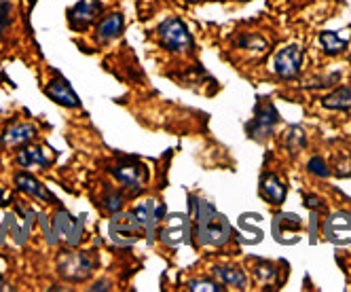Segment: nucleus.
I'll list each match as a JSON object with an SVG mask.
<instances>
[{"mask_svg":"<svg viewBox=\"0 0 351 292\" xmlns=\"http://www.w3.org/2000/svg\"><path fill=\"white\" fill-rule=\"evenodd\" d=\"M256 276L265 282V284H275L278 282V269L271 263H256Z\"/></svg>","mask_w":351,"mask_h":292,"instance_id":"28","label":"nucleus"},{"mask_svg":"<svg viewBox=\"0 0 351 292\" xmlns=\"http://www.w3.org/2000/svg\"><path fill=\"white\" fill-rule=\"evenodd\" d=\"M256 45L263 47V49H267V40L261 38V36H256V34H243V36L237 40V47H241V49H254Z\"/></svg>","mask_w":351,"mask_h":292,"instance_id":"31","label":"nucleus"},{"mask_svg":"<svg viewBox=\"0 0 351 292\" xmlns=\"http://www.w3.org/2000/svg\"><path fill=\"white\" fill-rule=\"evenodd\" d=\"M102 3L99 0H81L68 11V21L72 30H85L89 28V23L102 13Z\"/></svg>","mask_w":351,"mask_h":292,"instance_id":"13","label":"nucleus"},{"mask_svg":"<svg viewBox=\"0 0 351 292\" xmlns=\"http://www.w3.org/2000/svg\"><path fill=\"white\" fill-rule=\"evenodd\" d=\"M123 193L119 188H106L104 195H102V208L110 214L119 212L123 208Z\"/></svg>","mask_w":351,"mask_h":292,"instance_id":"24","label":"nucleus"},{"mask_svg":"<svg viewBox=\"0 0 351 292\" xmlns=\"http://www.w3.org/2000/svg\"><path fill=\"white\" fill-rule=\"evenodd\" d=\"M324 235L335 246H351V214L345 210L332 212L324 221Z\"/></svg>","mask_w":351,"mask_h":292,"instance_id":"11","label":"nucleus"},{"mask_svg":"<svg viewBox=\"0 0 351 292\" xmlns=\"http://www.w3.org/2000/svg\"><path fill=\"white\" fill-rule=\"evenodd\" d=\"M36 138V127L32 123H15L0 134V144L5 149H21Z\"/></svg>","mask_w":351,"mask_h":292,"instance_id":"15","label":"nucleus"},{"mask_svg":"<svg viewBox=\"0 0 351 292\" xmlns=\"http://www.w3.org/2000/svg\"><path fill=\"white\" fill-rule=\"evenodd\" d=\"M36 216H38V223H40V227H43V233H45L47 243H49V246H58V243H60V237H58V233H56V229H53V225H51V218H49L47 214H43V212H38Z\"/></svg>","mask_w":351,"mask_h":292,"instance_id":"25","label":"nucleus"},{"mask_svg":"<svg viewBox=\"0 0 351 292\" xmlns=\"http://www.w3.org/2000/svg\"><path fill=\"white\" fill-rule=\"evenodd\" d=\"M17 165L21 167H40V169H47L51 165V157L47 155V151L43 146H23V149L17 153Z\"/></svg>","mask_w":351,"mask_h":292,"instance_id":"19","label":"nucleus"},{"mask_svg":"<svg viewBox=\"0 0 351 292\" xmlns=\"http://www.w3.org/2000/svg\"><path fill=\"white\" fill-rule=\"evenodd\" d=\"M261 195L269 202V204H275L280 206L286 202V195H288V186L275 176V174H265L263 180H261Z\"/></svg>","mask_w":351,"mask_h":292,"instance_id":"18","label":"nucleus"},{"mask_svg":"<svg viewBox=\"0 0 351 292\" xmlns=\"http://www.w3.org/2000/svg\"><path fill=\"white\" fill-rule=\"evenodd\" d=\"M3 288H5V286H3V282H0V290H3Z\"/></svg>","mask_w":351,"mask_h":292,"instance_id":"37","label":"nucleus"},{"mask_svg":"<svg viewBox=\"0 0 351 292\" xmlns=\"http://www.w3.org/2000/svg\"><path fill=\"white\" fill-rule=\"evenodd\" d=\"M89 290H91V292H95V290H110V282H108V280H104V282H95L93 286H89Z\"/></svg>","mask_w":351,"mask_h":292,"instance_id":"34","label":"nucleus"},{"mask_svg":"<svg viewBox=\"0 0 351 292\" xmlns=\"http://www.w3.org/2000/svg\"><path fill=\"white\" fill-rule=\"evenodd\" d=\"M144 235V229L140 225V221L134 216V212H114L110 223H108V237L112 243L121 248H132L140 241V237Z\"/></svg>","mask_w":351,"mask_h":292,"instance_id":"3","label":"nucleus"},{"mask_svg":"<svg viewBox=\"0 0 351 292\" xmlns=\"http://www.w3.org/2000/svg\"><path fill=\"white\" fill-rule=\"evenodd\" d=\"M5 225H7L9 237L15 241V246H26V241L30 239L32 231L26 225H23L21 216L15 214V212H7L5 214Z\"/></svg>","mask_w":351,"mask_h":292,"instance_id":"21","label":"nucleus"},{"mask_svg":"<svg viewBox=\"0 0 351 292\" xmlns=\"http://www.w3.org/2000/svg\"><path fill=\"white\" fill-rule=\"evenodd\" d=\"M7 237H9V231H7V225H5V218L0 221V248L5 246V241H7Z\"/></svg>","mask_w":351,"mask_h":292,"instance_id":"33","label":"nucleus"},{"mask_svg":"<svg viewBox=\"0 0 351 292\" xmlns=\"http://www.w3.org/2000/svg\"><path fill=\"white\" fill-rule=\"evenodd\" d=\"M13 180H15V186L21 193H26L28 197H32L36 202H43V204H58V199L53 197V193L49 191L38 178H34L32 174H28V172H17Z\"/></svg>","mask_w":351,"mask_h":292,"instance_id":"14","label":"nucleus"},{"mask_svg":"<svg viewBox=\"0 0 351 292\" xmlns=\"http://www.w3.org/2000/svg\"><path fill=\"white\" fill-rule=\"evenodd\" d=\"M123 26H125V19L121 13H110L106 15L104 19H99V23L95 26V40L99 45H106L110 42L112 38H117L121 32H123Z\"/></svg>","mask_w":351,"mask_h":292,"instance_id":"16","label":"nucleus"},{"mask_svg":"<svg viewBox=\"0 0 351 292\" xmlns=\"http://www.w3.org/2000/svg\"><path fill=\"white\" fill-rule=\"evenodd\" d=\"M157 36H159V42L171 53H191L195 47L189 26L176 15H171L159 23Z\"/></svg>","mask_w":351,"mask_h":292,"instance_id":"2","label":"nucleus"},{"mask_svg":"<svg viewBox=\"0 0 351 292\" xmlns=\"http://www.w3.org/2000/svg\"><path fill=\"white\" fill-rule=\"evenodd\" d=\"M307 208H311L313 212H317V210H322L324 206H322V202H319V197H315V195H305V202H303Z\"/></svg>","mask_w":351,"mask_h":292,"instance_id":"32","label":"nucleus"},{"mask_svg":"<svg viewBox=\"0 0 351 292\" xmlns=\"http://www.w3.org/2000/svg\"><path fill=\"white\" fill-rule=\"evenodd\" d=\"M280 114L275 110V106L271 102H258L256 110H254V119L247 123V136L254 140H265L273 134L275 125H278Z\"/></svg>","mask_w":351,"mask_h":292,"instance_id":"9","label":"nucleus"},{"mask_svg":"<svg viewBox=\"0 0 351 292\" xmlns=\"http://www.w3.org/2000/svg\"><path fill=\"white\" fill-rule=\"evenodd\" d=\"M60 241L68 243L70 248H77L81 246V241L85 237V216H77L74 218L68 210H58L53 214V221H51Z\"/></svg>","mask_w":351,"mask_h":292,"instance_id":"6","label":"nucleus"},{"mask_svg":"<svg viewBox=\"0 0 351 292\" xmlns=\"http://www.w3.org/2000/svg\"><path fill=\"white\" fill-rule=\"evenodd\" d=\"M286 146L292 153H298L305 146V132L300 127H292L286 136Z\"/></svg>","mask_w":351,"mask_h":292,"instance_id":"27","label":"nucleus"},{"mask_svg":"<svg viewBox=\"0 0 351 292\" xmlns=\"http://www.w3.org/2000/svg\"><path fill=\"white\" fill-rule=\"evenodd\" d=\"M3 197H5V191H3V186H0V204H3Z\"/></svg>","mask_w":351,"mask_h":292,"instance_id":"36","label":"nucleus"},{"mask_svg":"<svg viewBox=\"0 0 351 292\" xmlns=\"http://www.w3.org/2000/svg\"><path fill=\"white\" fill-rule=\"evenodd\" d=\"M45 93L47 97H51V100L64 108H79L81 106V100L79 95L72 91L70 83L56 72V77L45 85Z\"/></svg>","mask_w":351,"mask_h":292,"instance_id":"12","label":"nucleus"},{"mask_svg":"<svg viewBox=\"0 0 351 292\" xmlns=\"http://www.w3.org/2000/svg\"><path fill=\"white\" fill-rule=\"evenodd\" d=\"M307 172L317 176V178H328L330 176V169L326 165V161L322 157H311L309 163H307Z\"/></svg>","mask_w":351,"mask_h":292,"instance_id":"29","label":"nucleus"},{"mask_svg":"<svg viewBox=\"0 0 351 292\" xmlns=\"http://www.w3.org/2000/svg\"><path fill=\"white\" fill-rule=\"evenodd\" d=\"M167 214V208L163 202L159 199H146L142 204H138L134 208V216L140 221L142 229H144V235L148 239V243H153L155 237H157V229L159 225L163 223V216Z\"/></svg>","mask_w":351,"mask_h":292,"instance_id":"8","label":"nucleus"},{"mask_svg":"<svg viewBox=\"0 0 351 292\" xmlns=\"http://www.w3.org/2000/svg\"><path fill=\"white\" fill-rule=\"evenodd\" d=\"M13 21V5L9 0H0V38L7 34Z\"/></svg>","mask_w":351,"mask_h":292,"instance_id":"26","label":"nucleus"},{"mask_svg":"<svg viewBox=\"0 0 351 292\" xmlns=\"http://www.w3.org/2000/svg\"><path fill=\"white\" fill-rule=\"evenodd\" d=\"M159 235L165 246H171V248L182 246V243H191V216L182 212L165 214Z\"/></svg>","mask_w":351,"mask_h":292,"instance_id":"7","label":"nucleus"},{"mask_svg":"<svg viewBox=\"0 0 351 292\" xmlns=\"http://www.w3.org/2000/svg\"><path fill=\"white\" fill-rule=\"evenodd\" d=\"M110 174L114 176V180L119 184H123L125 188H130L132 193H140L146 186V182H148V169H146V165L140 163L138 159H132V157H125L117 165H112Z\"/></svg>","mask_w":351,"mask_h":292,"instance_id":"5","label":"nucleus"},{"mask_svg":"<svg viewBox=\"0 0 351 292\" xmlns=\"http://www.w3.org/2000/svg\"><path fill=\"white\" fill-rule=\"evenodd\" d=\"M193 233L199 243L208 248H220L231 239V223L229 218L220 214L210 202L193 197Z\"/></svg>","mask_w":351,"mask_h":292,"instance_id":"1","label":"nucleus"},{"mask_svg":"<svg viewBox=\"0 0 351 292\" xmlns=\"http://www.w3.org/2000/svg\"><path fill=\"white\" fill-rule=\"evenodd\" d=\"M300 66H303V49L298 45H286L282 47L273 58V70L282 79H296Z\"/></svg>","mask_w":351,"mask_h":292,"instance_id":"10","label":"nucleus"},{"mask_svg":"<svg viewBox=\"0 0 351 292\" xmlns=\"http://www.w3.org/2000/svg\"><path fill=\"white\" fill-rule=\"evenodd\" d=\"M347 40H349L347 36H339L332 30L319 32V45H322L326 56H339V53H343L345 49H347Z\"/></svg>","mask_w":351,"mask_h":292,"instance_id":"23","label":"nucleus"},{"mask_svg":"<svg viewBox=\"0 0 351 292\" xmlns=\"http://www.w3.org/2000/svg\"><path fill=\"white\" fill-rule=\"evenodd\" d=\"M212 273L214 278L224 284V286H231V288H239V290H245L247 288V278L243 273V269L239 267H233V265H218V267H212Z\"/></svg>","mask_w":351,"mask_h":292,"instance_id":"20","label":"nucleus"},{"mask_svg":"<svg viewBox=\"0 0 351 292\" xmlns=\"http://www.w3.org/2000/svg\"><path fill=\"white\" fill-rule=\"evenodd\" d=\"M26 3H28V7H34V5L38 3V0H26Z\"/></svg>","mask_w":351,"mask_h":292,"instance_id":"35","label":"nucleus"},{"mask_svg":"<svg viewBox=\"0 0 351 292\" xmlns=\"http://www.w3.org/2000/svg\"><path fill=\"white\" fill-rule=\"evenodd\" d=\"M186 288L193 292H218V290H222V286H218V282H210V280H191V282H186Z\"/></svg>","mask_w":351,"mask_h":292,"instance_id":"30","label":"nucleus"},{"mask_svg":"<svg viewBox=\"0 0 351 292\" xmlns=\"http://www.w3.org/2000/svg\"><path fill=\"white\" fill-rule=\"evenodd\" d=\"M322 106L328 110H351V85L339 87L322 97Z\"/></svg>","mask_w":351,"mask_h":292,"instance_id":"22","label":"nucleus"},{"mask_svg":"<svg viewBox=\"0 0 351 292\" xmlns=\"http://www.w3.org/2000/svg\"><path fill=\"white\" fill-rule=\"evenodd\" d=\"M97 267V258L93 252H74L62 254L58 260V271L68 282H85Z\"/></svg>","mask_w":351,"mask_h":292,"instance_id":"4","label":"nucleus"},{"mask_svg":"<svg viewBox=\"0 0 351 292\" xmlns=\"http://www.w3.org/2000/svg\"><path fill=\"white\" fill-rule=\"evenodd\" d=\"M300 229H303V221L296 216V214H292V212H282V214H278L273 218V237H275V241H284V235H294V233H298ZM296 239H300L298 235H294Z\"/></svg>","mask_w":351,"mask_h":292,"instance_id":"17","label":"nucleus"}]
</instances>
